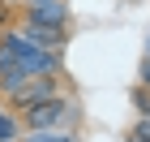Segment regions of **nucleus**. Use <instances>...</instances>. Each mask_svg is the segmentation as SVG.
I'll list each match as a JSON object with an SVG mask.
<instances>
[{
    "label": "nucleus",
    "instance_id": "nucleus-1",
    "mask_svg": "<svg viewBox=\"0 0 150 142\" xmlns=\"http://www.w3.org/2000/svg\"><path fill=\"white\" fill-rule=\"evenodd\" d=\"M81 121V108L73 95H52V99H43V103H30L17 112V125H22L26 133H39V129H77Z\"/></svg>",
    "mask_w": 150,
    "mask_h": 142
},
{
    "label": "nucleus",
    "instance_id": "nucleus-2",
    "mask_svg": "<svg viewBox=\"0 0 150 142\" xmlns=\"http://www.w3.org/2000/svg\"><path fill=\"white\" fill-rule=\"evenodd\" d=\"M52 95H60V78H30V82L9 99V103H13V112H22V108L43 103V99H52Z\"/></svg>",
    "mask_w": 150,
    "mask_h": 142
},
{
    "label": "nucleus",
    "instance_id": "nucleus-3",
    "mask_svg": "<svg viewBox=\"0 0 150 142\" xmlns=\"http://www.w3.org/2000/svg\"><path fill=\"white\" fill-rule=\"evenodd\" d=\"M26 26L69 30V26H73V13H69V4H30V9H26Z\"/></svg>",
    "mask_w": 150,
    "mask_h": 142
},
{
    "label": "nucleus",
    "instance_id": "nucleus-4",
    "mask_svg": "<svg viewBox=\"0 0 150 142\" xmlns=\"http://www.w3.org/2000/svg\"><path fill=\"white\" fill-rule=\"evenodd\" d=\"M22 35L43 52H64V43H69V30H52V26H26Z\"/></svg>",
    "mask_w": 150,
    "mask_h": 142
},
{
    "label": "nucleus",
    "instance_id": "nucleus-5",
    "mask_svg": "<svg viewBox=\"0 0 150 142\" xmlns=\"http://www.w3.org/2000/svg\"><path fill=\"white\" fill-rule=\"evenodd\" d=\"M22 142H81L77 129H39V133H26Z\"/></svg>",
    "mask_w": 150,
    "mask_h": 142
},
{
    "label": "nucleus",
    "instance_id": "nucleus-6",
    "mask_svg": "<svg viewBox=\"0 0 150 142\" xmlns=\"http://www.w3.org/2000/svg\"><path fill=\"white\" fill-rule=\"evenodd\" d=\"M133 108H137L142 116H150V86L137 82V91H133Z\"/></svg>",
    "mask_w": 150,
    "mask_h": 142
},
{
    "label": "nucleus",
    "instance_id": "nucleus-7",
    "mask_svg": "<svg viewBox=\"0 0 150 142\" xmlns=\"http://www.w3.org/2000/svg\"><path fill=\"white\" fill-rule=\"evenodd\" d=\"M133 142H150V116H142L137 125H133V133H129Z\"/></svg>",
    "mask_w": 150,
    "mask_h": 142
},
{
    "label": "nucleus",
    "instance_id": "nucleus-8",
    "mask_svg": "<svg viewBox=\"0 0 150 142\" xmlns=\"http://www.w3.org/2000/svg\"><path fill=\"white\" fill-rule=\"evenodd\" d=\"M13 133H17L13 116H4V112H0V142H13Z\"/></svg>",
    "mask_w": 150,
    "mask_h": 142
},
{
    "label": "nucleus",
    "instance_id": "nucleus-9",
    "mask_svg": "<svg viewBox=\"0 0 150 142\" xmlns=\"http://www.w3.org/2000/svg\"><path fill=\"white\" fill-rule=\"evenodd\" d=\"M142 86H150V56L142 60Z\"/></svg>",
    "mask_w": 150,
    "mask_h": 142
},
{
    "label": "nucleus",
    "instance_id": "nucleus-10",
    "mask_svg": "<svg viewBox=\"0 0 150 142\" xmlns=\"http://www.w3.org/2000/svg\"><path fill=\"white\" fill-rule=\"evenodd\" d=\"M30 4H69V0H26V9Z\"/></svg>",
    "mask_w": 150,
    "mask_h": 142
},
{
    "label": "nucleus",
    "instance_id": "nucleus-11",
    "mask_svg": "<svg viewBox=\"0 0 150 142\" xmlns=\"http://www.w3.org/2000/svg\"><path fill=\"white\" fill-rule=\"evenodd\" d=\"M129 142H133V138H129Z\"/></svg>",
    "mask_w": 150,
    "mask_h": 142
}]
</instances>
